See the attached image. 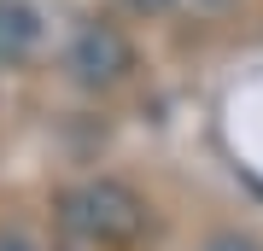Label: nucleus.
Segmentation results:
<instances>
[{"label": "nucleus", "instance_id": "423d86ee", "mask_svg": "<svg viewBox=\"0 0 263 251\" xmlns=\"http://www.w3.org/2000/svg\"><path fill=\"white\" fill-rule=\"evenodd\" d=\"M123 6H129V12H141V18H158V12H170L176 0H123Z\"/></svg>", "mask_w": 263, "mask_h": 251}, {"label": "nucleus", "instance_id": "f257e3e1", "mask_svg": "<svg viewBox=\"0 0 263 251\" xmlns=\"http://www.w3.org/2000/svg\"><path fill=\"white\" fill-rule=\"evenodd\" d=\"M59 222H65L70 240H82L94 251H129L152 228V205L117 176H88L59 193Z\"/></svg>", "mask_w": 263, "mask_h": 251}, {"label": "nucleus", "instance_id": "39448f33", "mask_svg": "<svg viewBox=\"0 0 263 251\" xmlns=\"http://www.w3.org/2000/svg\"><path fill=\"white\" fill-rule=\"evenodd\" d=\"M0 251H41L29 234H18V228H0Z\"/></svg>", "mask_w": 263, "mask_h": 251}, {"label": "nucleus", "instance_id": "7ed1b4c3", "mask_svg": "<svg viewBox=\"0 0 263 251\" xmlns=\"http://www.w3.org/2000/svg\"><path fill=\"white\" fill-rule=\"evenodd\" d=\"M47 41V18L29 0H0V70H18L41 53Z\"/></svg>", "mask_w": 263, "mask_h": 251}, {"label": "nucleus", "instance_id": "f03ea898", "mask_svg": "<svg viewBox=\"0 0 263 251\" xmlns=\"http://www.w3.org/2000/svg\"><path fill=\"white\" fill-rule=\"evenodd\" d=\"M65 76L82 93H111L135 76V41L111 18H82L65 41Z\"/></svg>", "mask_w": 263, "mask_h": 251}, {"label": "nucleus", "instance_id": "20e7f679", "mask_svg": "<svg viewBox=\"0 0 263 251\" xmlns=\"http://www.w3.org/2000/svg\"><path fill=\"white\" fill-rule=\"evenodd\" d=\"M199 251H263V240L257 234H240V228H222L211 240H199Z\"/></svg>", "mask_w": 263, "mask_h": 251}, {"label": "nucleus", "instance_id": "0eeeda50", "mask_svg": "<svg viewBox=\"0 0 263 251\" xmlns=\"http://www.w3.org/2000/svg\"><path fill=\"white\" fill-rule=\"evenodd\" d=\"M199 6H211V12H216V6H228V0H199Z\"/></svg>", "mask_w": 263, "mask_h": 251}]
</instances>
